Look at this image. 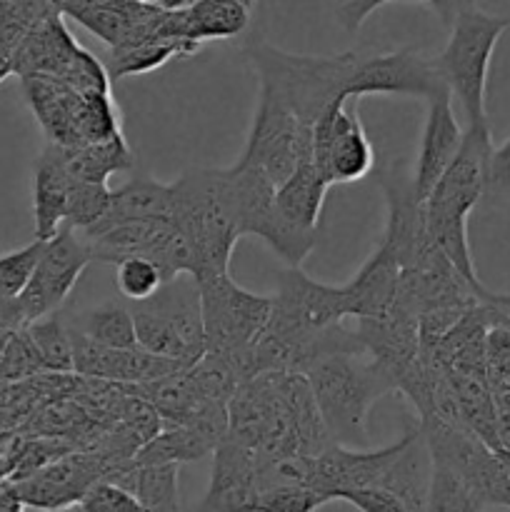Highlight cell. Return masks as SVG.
<instances>
[{
	"label": "cell",
	"instance_id": "obj_2",
	"mask_svg": "<svg viewBox=\"0 0 510 512\" xmlns=\"http://www.w3.org/2000/svg\"><path fill=\"white\" fill-rule=\"evenodd\" d=\"M430 453L428 510H510V455L490 448L468 423L420 420Z\"/></svg>",
	"mask_w": 510,
	"mask_h": 512
},
{
	"label": "cell",
	"instance_id": "obj_40",
	"mask_svg": "<svg viewBox=\"0 0 510 512\" xmlns=\"http://www.w3.org/2000/svg\"><path fill=\"white\" fill-rule=\"evenodd\" d=\"M495 403V438L498 448L510 455V393H493Z\"/></svg>",
	"mask_w": 510,
	"mask_h": 512
},
{
	"label": "cell",
	"instance_id": "obj_46",
	"mask_svg": "<svg viewBox=\"0 0 510 512\" xmlns=\"http://www.w3.org/2000/svg\"><path fill=\"white\" fill-rule=\"evenodd\" d=\"M145 3H153V5H158V3H160V0H145Z\"/></svg>",
	"mask_w": 510,
	"mask_h": 512
},
{
	"label": "cell",
	"instance_id": "obj_38",
	"mask_svg": "<svg viewBox=\"0 0 510 512\" xmlns=\"http://www.w3.org/2000/svg\"><path fill=\"white\" fill-rule=\"evenodd\" d=\"M385 3H393V0H350V3H345L340 8V23L348 30H358L368 20V15L373 10L383 8ZM420 3H428L443 20H453L458 0H420Z\"/></svg>",
	"mask_w": 510,
	"mask_h": 512
},
{
	"label": "cell",
	"instance_id": "obj_36",
	"mask_svg": "<svg viewBox=\"0 0 510 512\" xmlns=\"http://www.w3.org/2000/svg\"><path fill=\"white\" fill-rule=\"evenodd\" d=\"M325 498L315 493L308 485H278L268 488L258 495L255 510H275V512H310L315 508H323Z\"/></svg>",
	"mask_w": 510,
	"mask_h": 512
},
{
	"label": "cell",
	"instance_id": "obj_33",
	"mask_svg": "<svg viewBox=\"0 0 510 512\" xmlns=\"http://www.w3.org/2000/svg\"><path fill=\"white\" fill-rule=\"evenodd\" d=\"M485 373L493 393H510V315L485 333Z\"/></svg>",
	"mask_w": 510,
	"mask_h": 512
},
{
	"label": "cell",
	"instance_id": "obj_18",
	"mask_svg": "<svg viewBox=\"0 0 510 512\" xmlns=\"http://www.w3.org/2000/svg\"><path fill=\"white\" fill-rule=\"evenodd\" d=\"M70 338H73V360H75V375L80 378H95L108 380V383L118 385H135L148 383V380H158L163 375L175 373V370L185 368L178 360L163 358L145 348H108V345L93 343L70 328Z\"/></svg>",
	"mask_w": 510,
	"mask_h": 512
},
{
	"label": "cell",
	"instance_id": "obj_9",
	"mask_svg": "<svg viewBox=\"0 0 510 512\" xmlns=\"http://www.w3.org/2000/svg\"><path fill=\"white\" fill-rule=\"evenodd\" d=\"M133 320L138 345L150 353L180 365H193L205 355L200 285L193 273H178L150 298L138 300Z\"/></svg>",
	"mask_w": 510,
	"mask_h": 512
},
{
	"label": "cell",
	"instance_id": "obj_8",
	"mask_svg": "<svg viewBox=\"0 0 510 512\" xmlns=\"http://www.w3.org/2000/svg\"><path fill=\"white\" fill-rule=\"evenodd\" d=\"M20 83L48 143L73 150L123 133L110 93H80L48 75H23Z\"/></svg>",
	"mask_w": 510,
	"mask_h": 512
},
{
	"label": "cell",
	"instance_id": "obj_23",
	"mask_svg": "<svg viewBox=\"0 0 510 512\" xmlns=\"http://www.w3.org/2000/svg\"><path fill=\"white\" fill-rule=\"evenodd\" d=\"M328 188V178L320 173L318 165L313 160H305L275 188V205L280 215L295 228L318 230Z\"/></svg>",
	"mask_w": 510,
	"mask_h": 512
},
{
	"label": "cell",
	"instance_id": "obj_41",
	"mask_svg": "<svg viewBox=\"0 0 510 512\" xmlns=\"http://www.w3.org/2000/svg\"><path fill=\"white\" fill-rule=\"evenodd\" d=\"M25 510L23 500H20L18 485L13 478H5L0 483V512H20Z\"/></svg>",
	"mask_w": 510,
	"mask_h": 512
},
{
	"label": "cell",
	"instance_id": "obj_11",
	"mask_svg": "<svg viewBox=\"0 0 510 512\" xmlns=\"http://www.w3.org/2000/svg\"><path fill=\"white\" fill-rule=\"evenodd\" d=\"M15 75H48L80 93H110V75L103 60L83 48L65 25L60 10L30 28L15 48Z\"/></svg>",
	"mask_w": 510,
	"mask_h": 512
},
{
	"label": "cell",
	"instance_id": "obj_14",
	"mask_svg": "<svg viewBox=\"0 0 510 512\" xmlns=\"http://www.w3.org/2000/svg\"><path fill=\"white\" fill-rule=\"evenodd\" d=\"M240 160L260 168L280 185L300 163L313 160V125L303 123L283 105L260 98Z\"/></svg>",
	"mask_w": 510,
	"mask_h": 512
},
{
	"label": "cell",
	"instance_id": "obj_28",
	"mask_svg": "<svg viewBox=\"0 0 510 512\" xmlns=\"http://www.w3.org/2000/svg\"><path fill=\"white\" fill-rule=\"evenodd\" d=\"M23 330L28 335L30 345L35 348V353H38L43 370L55 375L75 373L70 325L63 323L58 310L43 315V318L30 320L28 325H23Z\"/></svg>",
	"mask_w": 510,
	"mask_h": 512
},
{
	"label": "cell",
	"instance_id": "obj_19",
	"mask_svg": "<svg viewBox=\"0 0 510 512\" xmlns=\"http://www.w3.org/2000/svg\"><path fill=\"white\" fill-rule=\"evenodd\" d=\"M425 103H428V115H425L423 138H420V150L413 173V190L420 203L428 198L430 190L440 180V175L453 163L465 135V128L460 125L458 115L453 110V93H450V88H443L433 98L425 100Z\"/></svg>",
	"mask_w": 510,
	"mask_h": 512
},
{
	"label": "cell",
	"instance_id": "obj_7",
	"mask_svg": "<svg viewBox=\"0 0 510 512\" xmlns=\"http://www.w3.org/2000/svg\"><path fill=\"white\" fill-rule=\"evenodd\" d=\"M508 28L510 18L485 13L475 5V0H458L455 5L453 30L443 53L435 58V68L463 110L465 128L488 125L485 90H488L490 60L500 35Z\"/></svg>",
	"mask_w": 510,
	"mask_h": 512
},
{
	"label": "cell",
	"instance_id": "obj_44",
	"mask_svg": "<svg viewBox=\"0 0 510 512\" xmlns=\"http://www.w3.org/2000/svg\"><path fill=\"white\" fill-rule=\"evenodd\" d=\"M5 478H10V460H8V455L0 450V483H3Z\"/></svg>",
	"mask_w": 510,
	"mask_h": 512
},
{
	"label": "cell",
	"instance_id": "obj_45",
	"mask_svg": "<svg viewBox=\"0 0 510 512\" xmlns=\"http://www.w3.org/2000/svg\"><path fill=\"white\" fill-rule=\"evenodd\" d=\"M240 3H245V5H248V8H253L255 0H240Z\"/></svg>",
	"mask_w": 510,
	"mask_h": 512
},
{
	"label": "cell",
	"instance_id": "obj_17",
	"mask_svg": "<svg viewBox=\"0 0 510 512\" xmlns=\"http://www.w3.org/2000/svg\"><path fill=\"white\" fill-rule=\"evenodd\" d=\"M448 85L440 78L435 60L418 50L403 48L390 53L360 55L348 83V98L360 100L365 95H400V98L430 100Z\"/></svg>",
	"mask_w": 510,
	"mask_h": 512
},
{
	"label": "cell",
	"instance_id": "obj_25",
	"mask_svg": "<svg viewBox=\"0 0 510 512\" xmlns=\"http://www.w3.org/2000/svg\"><path fill=\"white\" fill-rule=\"evenodd\" d=\"M170 215V183H155L150 178H133L120 188L110 190V205L93 228L80 235L98 233L108 225L138 218H168Z\"/></svg>",
	"mask_w": 510,
	"mask_h": 512
},
{
	"label": "cell",
	"instance_id": "obj_5",
	"mask_svg": "<svg viewBox=\"0 0 510 512\" xmlns=\"http://www.w3.org/2000/svg\"><path fill=\"white\" fill-rule=\"evenodd\" d=\"M358 50L338 55H295L273 45L255 43L248 48L260 80V98L283 105L303 123L315 120L338 100L348 98V83L360 60Z\"/></svg>",
	"mask_w": 510,
	"mask_h": 512
},
{
	"label": "cell",
	"instance_id": "obj_24",
	"mask_svg": "<svg viewBox=\"0 0 510 512\" xmlns=\"http://www.w3.org/2000/svg\"><path fill=\"white\" fill-rule=\"evenodd\" d=\"M228 433H218L198 423H163V428L140 445L135 453L138 463H193L213 453L215 445Z\"/></svg>",
	"mask_w": 510,
	"mask_h": 512
},
{
	"label": "cell",
	"instance_id": "obj_4",
	"mask_svg": "<svg viewBox=\"0 0 510 512\" xmlns=\"http://www.w3.org/2000/svg\"><path fill=\"white\" fill-rule=\"evenodd\" d=\"M170 220L198 258L195 278L228 273L240 230L238 185L233 168H195L170 183Z\"/></svg>",
	"mask_w": 510,
	"mask_h": 512
},
{
	"label": "cell",
	"instance_id": "obj_22",
	"mask_svg": "<svg viewBox=\"0 0 510 512\" xmlns=\"http://www.w3.org/2000/svg\"><path fill=\"white\" fill-rule=\"evenodd\" d=\"M250 10L240 0H195L178 13V33L183 40L203 45L208 40H228L243 33Z\"/></svg>",
	"mask_w": 510,
	"mask_h": 512
},
{
	"label": "cell",
	"instance_id": "obj_26",
	"mask_svg": "<svg viewBox=\"0 0 510 512\" xmlns=\"http://www.w3.org/2000/svg\"><path fill=\"white\" fill-rule=\"evenodd\" d=\"M198 50V45L180 43V40H148V43L110 48L108 58L103 63L110 80H123L130 78V75H143L150 73V70H158L173 58L195 55Z\"/></svg>",
	"mask_w": 510,
	"mask_h": 512
},
{
	"label": "cell",
	"instance_id": "obj_42",
	"mask_svg": "<svg viewBox=\"0 0 510 512\" xmlns=\"http://www.w3.org/2000/svg\"><path fill=\"white\" fill-rule=\"evenodd\" d=\"M15 48H18V43L13 38L0 35V83L15 75Z\"/></svg>",
	"mask_w": 510,
	"mask_h": 512
},
{
	"label": "cell",
	"instance_id": "obj_37",
	"mask_svg": "<svg viewBox=\"0 0 510 512\" xmlns=\"http://www.w3.org/2000/svg\"><path fill=\"white\" fill-rule=\"evenodd\" d=\"M85 512H143L138 498L113 480H98L75 505Z\"/></svg>",
	"mask_w": 510,
	"mask_h": 512
},
{
	"label": "cell",
	"instance_id": "obj_12",
	"mask_svg": "<svg viewBox=\"0 0 510 512\" xmlns=\"http://www.w3.org/2000/svg\"><path fill=\"white\" fill-rule=\"evenodd\" d=\"M238 185L240 203V230L245 235H258L278 258H283L290 268H300L315 248L318 230L295 228L293 223L280 215L275 205V188L278 185L260 168L238 160L230 165Z\"/></svg>",
	"mask_w": 510,
	"mask_h": 512
},
{
	"label": "cell",
	"instance_id": "obj_3",
	"mask_svg": "<svg viewBox=\"0 0 510 512\" xmlns=\"http://www.w3.org/2000/svg\"><path fill=\"white\" fill-rule=\"evenodd\" d=\"M490 148H493L490 125L465 128L458 155L423 200V215L430 240L448 255L450 263L473 285L480 300L510 310V295L493 293L480 283L468 243V218L485 195Z\"/></svg>",
	"mask_w": 510,
	"mask_h": 512
},
{
	"label": "cell",
	"instance_id": "obj_6",
	"mask_svg": "<svg viewBox=\"0 0 510 512\" xmlns=\"http://www.w3.org/2000/svg\"><path fill=\"white\" fill-rule=\"evenodd\" d=\"M330 438L340 445L368 440V413L395 383L363 350H333L305 370Z\"/></svg>",
	"mask_w": 510,
	"mask_h": 512
},
{
	"label": "cell",
	"instance_id": "obj_35",
	"mask_svg": "<svg viewBox=\"0 0 510 512\" xmlns=\"http://www.w3.org/2000/svg\"><path fill=\"white\" fill-rule=\"evenodd\" d=\"M53 0H0V35H8L18 43L30 28L55 13Z\"/></svg>",
	"mask_w": 510,
	"mask_h": 512
},
{
	"label": "cell",
	"instance_id": "obj_32",
	"mask_svg": "<svg viewBox=\"0 0 510 512\" xmlns=\"http://www.w3.org/2000/svg\"><path fill=\"white\" fill-rule=\"evenodd\" d=\"M163 283V270L158 268L155 260L145 258V255H128V258L115 263V288L120 290L123 298L133 300V303L150 298Z\"/></svg>",
	"mask_w": 510,
	"mask_h": 512
},
{
	"label": "cell",
	"instance_id": "obj_27",
	"mask_svg": "<svg viewBox=\"0 0 510 512\" xmlns=\"http://www.w3.org/2000/svg\"><path fill=\"white\" fill-rule=\"evenodd\" d=\"M68 158V170L73 178L90 180V183H108V178L120 170H130L135 165V155L130 150L125 135L103 140V143H88L80 148H63Z\"/></svg>",
	"mask_w": 510,
	"mask_h": 512
},
{
	"label": "cell",
	"instance_id": "obj_1",
	"mask_svg": "<svg viewBox=\"0 0 510 512\" xmlns=\"http://www.w3.org/2000/svg\"><path fill=\"white\" fill-rule=\"evenodd\" d=\"M228 435L255 463L285 455H320L335 443L303 373L268 370L235 388L228 400Z\"/></svg>",
	"mask_w": 510,
	"mask_h": 512
},
{
	"label": "cell",
	"instance_id": "obj_16",
	"mask_svg": "<svg viewBox=\"0 0 510 512\" xmlns=\"http://www.w3.org/2000/svg\"><path fill=\"white\" fill-rule=\"evenodd\" d=\"M128 458H113L103 450H70L35 473L15 480L25 508L65 510L75 508L98 480L108 478L113 465Z\"/></svg>",
	"mask_w": 510,
	"mask_h": 512
},
{
	"label": "cell",
	"instance_id": "obj_31",
	"mask_svg": "<svg viewBox=\"0 0 510 512\" xmlns=\"http://www.w3.org/2000/svg\"><path fill=\"white\" fill-rule=\"evenodd\" d=\"M110 205V188L108 183H90V180L73 178L68 193V213H65V223L75 228L78 233L93 228L100 218L105 215Z\"/></svg>",
	"mask_w": 510,
	"mask_h": 512
},
{
	"label": "cell",
	"instance_id": "obj_30",
	"mask_svg": "<svg viewBox=\"0 0 510 512\" xmlns=\"http://www.w3.org/2000/svg\"><path fill=\"white\" fill-rule=\"evenodd\" d=\"M130 493L143 510H178V463H138Z\"/></svg>",
	"mask_w": 510,
	"mask_h": 512
},
{
	"label": "cell",
	"instance_id": "obj_29",
	"mask_svg": "<svg viewBox=\"0 0 510 512\" xmlns=\"http://www.w3.org/2000/svg\"><path fill=\"white\" fill-rule=\"evenodd\" d=\"M75 330L93 343L108 345V348H138L133 310L120 303H105L88 310L75 323Z\"/></svg>",
	"mask_w": 510,
	"mask_h": 512
},
{
	"label": "cell",
	"instance_id": "obj_20",
	"mask_svg": "<svg viewBox=\"0 0 510 512\" xmlns=\"http://www.w3.org/2000/svg\"><path fill=\"white\" fill-rule=\"evenodd\" d=\"M213 478L200 510H255L258 500V463L245 445L225 435L215 445Z\"/></svg>",
	"mask_w": 510,
	"mask_h": 512
},
{
	"label": "cell",
	"instance_id": "obj_39",
	"mask_svg": "<svg viewBox=\"0 0 510 512\" xmlns=\"http://www.w3.org/2000/svg\"><path fill=\"white\" fill-rule=\"evenodd\" d=\"M485 193L498 195V198H510V138L490 148Z\"/></svg>",
	"mask_w": 510,
	"mask_h": 512
},
{
	"label": "cell",
	"instance_id": "obj_10",
	"mask_svg": "<svg viewBox=\"0 0 510 512\" xmlns=\"http://www.w3.org/2000/svg\"><path fill=\"white\" fill-rule=\"evenodd\" d=\"M200 308H203L205 353L233 363L265 330L273 298L240 288L230 273L198 278Z\"/></svg>",
	"mask_w": 510,
	"mask_h": 512
},
{
	"label": "cell",
	"instance_id": "obj_21",
	"mask_svg": "<svg viewBox=\"0 0 510 512\" xmlns=\"http://www.w3.org/2000/svg\"><path fill=\"white\" fill-rule=\"evenodd\" d=\"M73 175L68 170V158L60 145L48 143L40 150L33 168V220L35 238H53L65 223L68 213V193Z\"/></svg>",
	"mask_w": 510,
	"mask_h": 512
},
{
	"label": "cell",
	"instance_id": "obj_34",
	"mask_svg": "<svg viewBox=\"0 0 510 512\" xmlns=\"http://www.w3.org/2000/svg\"><path fill=\"white\" fill-rule=\"evenodd\" d=\"M43 245L45 240L35 238L33 243L25 245V248L13 250V253L8 255H0V295H3V298L15 300L23 293L30 275H33L35 265H38Z\"/></svg>",
	"mask_w": 510,
	"mask_h": 512
},
{
	"label": "cell",
	"instance_id": "obj_15",
	"mask_svg": "<svg viewBox=\"0 0 510 512\" xmlns=\"http://www.w3.org/2000/svg\"><path fill=\"white\" fill-rule=\"evenodd\" d=\"M353 103L358 100H338L313 125V163L330 185L363 180L375 163L373 145Z\"/></svg>",
	"mask_w": 510,
	"mask_h": 512
},
{
	"label": "cell",
	"instance_id": "obj_13",
	"mask_svg": "<svg viewBox=\"0 0 510 512\" xmlns=\"http://www.w3.org/2000/svg\"><path fill=\"white\" fill-rule=\"evenodd\" d=\"M90 263H93V255L78 230L60 225L58 233L45 240L28 285L15 298L23 323L28 325L30 320L60 310Z\"/></svg>",
	"mask_w": 510,
	"mask_h": 512
},
{
	"label": "cell",
	"instance_id": "obj_43",
	"mask_svg": "<svg viewBox=\"0 0 510 512\" xmlns=\"http://www.w3.org/2000/svg\"><path fill=\"white\" fill-rule=\"evenodd\" d=\"M190 3H195V0H160V8H165V10H183V8H188Z\"/></svg>",
	"mask_w": 510,
	"mask_h": 512
}]
</instances>
